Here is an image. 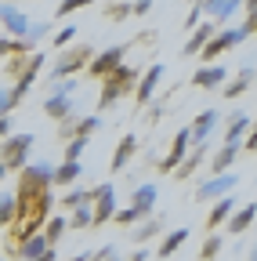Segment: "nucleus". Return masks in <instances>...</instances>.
I'll use <instances>...</instances> for the list:
<instances>
[{
  "label": "nucleus",
  "mask_w": 257,
  "mask_h": 261,
  "mask_svg": "<svg viewBox=\"0 0 257 261\" xmlns=\"http://www.w3.org/2000/svg\"><path fill=\"white\" fill-rule=\"evenodd\" d=\"M66 228H69V218L47 214V221H44V236H47V243H51V247H58V243H62V236H66Z\"/></svg>",
  "instance_id": "obj_27"
},
{
  "label": "nucleus",
  "mask_w": 257,
  "mask_h": 261,
  "mask_svg": "<svg viewBox=\"0 0 257 261\" xmlns=\"http://www.w3.org/2000/svg\"><path fill=\"white\" fill-rule=\"evenodd\" d=\"M15 94H11V87H0V116H8V113H15Z\"/></svg>",
  "instance_id": "obj_42"
},
{
  "label": "nucleus",
  "mask_w": 257,
  "mask_h": 261,
  "mask_svg": "<svg viewBox=\"0 0 257 261\" xmlns=\"http://www.w3.org/2000/svg\"><path fill=\"white\" fill-rule=\"evenodd\" d=\"M4 174H8V167H4V160H0V181H4Z\"/></svg>",
  "instance_id": "obj_51"
},
{
  "label": "nucleus",
  "mask_w": 257,
  "mask_h": 261,
  "mask_svg": "<svg viewBox=\"0 0 257 261\" xmlns=\"http://www.w3.org/2000/svg\"><path fill=\"white\" fill-rule=\"evenodd\" d=\"M145 257H152V250H134L131 254V261H145Z\"/></svg>",
  "instance_id": "obj_49"
},
{
  "label": "nucleus",
  "mask_w": 257,
  "mask_h": 261,
  "mask_svg": "<svg viewBox=\"0 0 257 261\" xmlns=\"http://www.w3.org/2000/svg\"><path fill=\"white\" fill-rule=\"evenodd\" d=\"M243 4H246V22H243L239 29L250 37V33H257V0H243Z\"/></svg>",
  "instance_id": "obj_38"
},
{
  "label": "nucleus",
  "mask_w": 257,
  "mask_h": 261,
  "mask_svg": "<svg viewBox=\"0 0 257 261\" xmlns=\"http://www.w3.org/2000/svg\"><path fill=\"white\" fill-rule=\"evenodd\" d=\"M112 221L127 228V225H134V221H141V214H138L134 207H123V211H116V214H112Z\"/></svg>",
  "instance_id": "obj_41"
},
{
  "label": "nucleus",
  "mask_w": 257,
  "mask_h": 261,
  "mask_svg": "<svg viewBox=\"0 0 257 261\" xmlns=\"http://www.w3.org/2000/svg\"><path fill=\"white\" fill-rule=\"evenodd\" d=\"M94 0H62V4L54 8V18H69L73 11H80V8H91Z\"/></svg>",
  "instance_id": "obj_35"
},
{
  "label": "nucleus",
  "mask_w": 257,
  "mask_h": 261,
  "mask_svg": "<svg viewBox=\"0 0 257 261\" xmlns=\"http://www.w3.org/2000/svg\"><path fill=\"white\" fill-rule=\"evenodd\" d=\"M69 228H94V203H80L69 214Z\"/></svg>",
  "instance_id": "obj_30"
},
{
  "label": "nucleus",
  "mask_w": 257,
  "mask_h": 261,
  "mask_svg": "<svg viewBox=\"0 0 257 261\" xmlns=\"http://www.w3.org/2000/svg\"><path fill=\"white\" fill-rule=\"evenodd\" d=\"M243 40H246V33H243V29H214V37L203 44V51H199V55H203L207 62H217V58H221V51H232V47H236V44H243Z\"/></svg>",
  "instance_id": "obj_6"
},
{
  "label": "nucleus",
  "mask_w": 257,
  "mask_h": 261,
  "mask_svg": "<svg viewBox=\"0 0 257 261\" xmlns=\"http://www.w3.org/2000/svg\"><path fill=\"white\" fill-rule=\"evenodd\" d=\"M156 196H159V189H156L152 181H145V185H138V189L131 192V207H134L141 218H149L152 207H156Z\"/></svg>",
  "instance_id": "obj_18"
},
{
  "label": "nucleus",
  "mask_w": 257,
  "mask_h": 261,
  "mask_svg": "<svg viewBox=\"0 0 257 261\" xmlns=\"http://www.w3.org/2000/svg\"><path fill=\"white\" fill-rule=\"evenodd\" d=\"M217 254H221V236H217V228H214V232L207 236V243H203V250H199V257L210 261V257H217Z\"/></svg>",
  "instance_id": "obj_37"
},
{
  "label": "nucleus",
  "mask_w": 257,
  "mask_h": 261,
  "mask_svg": "<svg viewBox=\"0 0 257 261\" xmlns=\"http://www.w3.org/2000/svg\"><path fill=\"white\" fill-rule=\"evenodd\" d=\"M159 232H163V221H159V218H149V221H141V225L131 228V240H134V243H149V240L159 236Z\"/></svg>",
  "instance_id": "obj_28"
},
{
  "label": "nucleus",
  "mask_w": 257,
  "mask_h": 261,
  "mask_svg": "<svg viewBox=\"0 0 257 261\" xmlns=\"http://www.w3.org/2000/svg\"><path fill=\"white\" fill-rule=\"evenodd\" d=\"M239 8H243V0H217V4L210 8V18H214L217 25H224V22H229Z\"/></svg>",
  "instance_id": "obj_31"
},
{
  "label": "nucleus",
  "mask_w": 257,
  "mask_h": 261,
  "mask_svg": "<svg viewBox=\"0 0 257 261\" xmlns=\"http://www.w3.org/2000/svg\"><path fill=\"white\" fill-rule=\"evenodd\" d=\"M87 142H91V138H83V135L66 138V160H80V156H83V149H87Z\"/></svg>",
  "instance_id": "obj_36"
},
{
  "label": "nucleus",
  "mask_w": 257,
  "mask_h": 261,
  "mask_svg": "<svg viewBox=\"0 0 257 261\" xmlns=\"http://www.w3.org/2000/svg\"><path fill=\"white\" fill-rule=\"evenodd\" d=\"M250 261H257V247H253V250H250Z\"/></svg>",
  "instance_id": "obj_52"
},
{
  "label": "nucleus",
  "mask_w": 257,
  "mask_h": 261,
  "mask_svg": "<svg viewBox=\"0 0 257 261\" xmlns=\"http://www.w3.org/2000/svg\"><path fill=\"white\" fill-rule=\"evenodd\" d=\"M73 40H76V25H62V29L54 33V47H58V51H62V47H69Z\"/></svg>",
  "instance_id": "obj_39"
},
{
  "label": "nucleus",
  "mask_w": 257,
  "mask_h": 261,
  "mask_svg": "<svg viewBox=\"0 0 257 261\" xmlns=\"http://www.w3.org/2000/svg\"><path fill=\"white\" fill-rule=\"evenodd\" d=\"M138 69L134 65H127V62H120L116 69L105 76V84H102V94H98V109L105 113V109H112L120 98H127V94H134V84H138Z\"/></svg>",
  "instance_id": "obj_1"
},
{
  "label": "nucleus",
  "mask_w": 257,
  "mask_h": 261,
  "mask_svg": "<svg viewBox=\"0 0 257 261\" xmlns=\"http://www.w3.org/2000/svg\"><path fill=\"white\" fill-rule=\"evenodd\" d=\"M253 218H257V203H246V207H236L232 218L224 221V225H229V232H232V236H239V232H246V228L253 225Z\"/></svg>",
  "instance_id": "obj_22"
},
{
  "label": "nucleus",
  "mask_w": 257,
  "mask_h": 261,
  "mask_svg": "<svg viewBox=\"0 0 257 261\" xmlns=\"http://www.w3.org/2000/svg\"><path fill=\"white\" fill-rule=\"evenodd\" d=\"M0 25H4V33H11V37H25L29 33V15L15 4V0H4V4H0Z\"/></svg>",
  "instance_id": "obj_10"
},
{
  "label": "nucleus",
  "mask_w": 257,
  "mask_h": 261,
  "mask_svg": "<svg viewBox=\"0 0 257 261\" xmlns=\"http://www.w3.org/2000/svg\"><path fill=\"white\" fill-rule=\"evenodd\" d=\"M239 149H243V145H229V142H221V149H217V152H214V160H210V171H214V174L232 171V163H236Z\"/></svg>",
  "instance_id": "obj_25"
},
{
  "label": "nucleus",
  "mask_w": 257,
  "mask_h": 261,
  "mask_svg": "<svg viewBox=\"0 0 257 261\" xmlns=\"http://www.w3.org/2000/svg\"><path fill=\"white\" fill-rule=\"evenodd\" d=\"M40 69H44V55H40V51H29V58H25V65H22V73H18V76H15V84H11L15 102H22V98L33 91V84H37Z\"/></svg>",
  "instance_id": "obj_5"
},
{
  "label": "nucleus",
  "mask_w": 257,
  "mask_h": 261,
  "mask_svg": "<svg viewBox=\"0 0 257 261\" xmlns=\"http://www.w3.org/2000/svg\"><path fill=\"white\" fill-rule=\"evenodd\" d=\"M203 160H207V142H199V145L192 149V152H185V160H181L178 167H174V178H178V181H188L192 174H196V167H199Z\"/></svg>",
  "instance_id": "obj_19"
},
{
  "label": "nucleus",
  "mask_w": 257,
  "mask_h": 261,
  "mask_svg": "<svg viewBox=\"0 0 257 261\" xmlns=\"http://www.w3.org/2000/svg\"><path fill=\"white\" fill-rule=\"evenodd\" d=\"M33 142H37L33 135H15V130L8 138H0V160H4V167L18 174L29 163V149H33Z\"/></svg>",
  "instance_id": "obj_2"
},
{
  "label": "nucleus",
  "mask_w": 257,
  "mask_h": 261,
  "mask_svg": "<svg viewBox=\"0 0 257 261\" xmlns=\"http://www.w3.org/2000/svg\"><path fill=\"white\" fill-rule=\"evenodd\" d=\"M232 211H236V200H232V196H229V192L217 196V203H214V211H210V218H207V228H210V232H214V228H221L224 221L232 218Z\"/></svg>",
  "instance_id": "obj_21"
},
{
  "label": "nucleus",
  "mask_w": 257,
  "mask_h": 261,
  "mask_svg": "<svg viewBox=\"0 0 257 261\" xmlns=\"http://www.w3.org/2000/svg\"><path fill=\"white\" fill-rule=\"evenodd\" d=\"M91 58H94V47H62V55H58V62L51 65V76H47V80H66V76L83 73Z\"/></svg>",
  "instance_id": "obj_3"
},
{
  "label": "nucleus",
  "mask_w": 257,
  "mask_h": 261,
  "mask_svg": "<svg viewBox=\"0 0 257 261\" xmlns=\"http://www.w3.org/2000/svg\"><path fill=\"white\" fill-rule=\"evenodd\" d=\"M134 11H131V0H116V4H109L105 8V18H112V22H123V18H131Z\"/></svg>",
  "instance_id": "obj_34"
},
{
  "label": "nucleus",
  "mask_w": 257,
  "mask_h": 261,
  "mask_svg": "<svg viewBox=\"0 0 257 261\" xmlns=\"http://www.w3.org/2000/svg\"><path fill=\"white\" fill-rule=\"evenodd\" d=\"M91 192H94V225L112 221V214H116V185L105 181V185H94Z\"/></svg>",
  "instance_id": "obj_8"
},
{
  "label": "nucleus",
  "mask_w": 257,
  "mask_h": 261,
  "mask_svg": "<svg viewBox=\"0 0 257 261\" xmlns=\"http://www.w3.org/2000/svg\"><path fill=\"white\" fill-rule=\"evenodd\" d=\"M239 185V178L232 174V171H221V174H214V178H207L199 189H196V200H217V196H224V192H232Z\"/></svg>",
  "instance_id": "obj_12"
},
{
  "label": "nucleus",
  "mask_w": 257,
  "mask_h": 261,
  "mask_svg": "<svg viewBox=\"0 0 257 261\" xmlns=\"http://www.w3.org/2000/svg\"><path fill=\"white\" fill-rule=\"evenodd\" d=\"M62 203H66L69 211H73V207H80V203H94V192H91V189H83L80 181H73V185H69V192L62 196Z\"/></svg>",
  "instance_id": "obj_29"
},
{
  "label": "nucleus",
  "mask_w": 257,
  "mask_h": 261,
  "mask_svg": "<svg viewBox=\"0 0 257 261\" xmlns=\"http://www.w3.org/2000/svg\"><path fill=\"white\" fill-rule=\"evenodd\" d=\"M188 145H192V138H188V127H181L178 135H174V142H170V152H167L163 160L156 163V171H159V174H174V167H178V163L185 160Z\"/></svg>",
  "instance_id": "obj_11"
},
{
  "label": "nucleus",
  "mask_w": 257,
  "mask_h": 261,
  "mask_svg": "<svg viewBox=\"0 0 257 261\" xmlns=\"http://www.w3.org/2000/svg\"><path fill=\"white\" fill-rule=\"evenodd\" d=\"M214 29H217L214 22H199L196 29H188V40H185L181 55H185V58H192V55H199V51H203V44H207V40L214 37Z\"/></svg>",
  "instance_id": "obj_16"
},
{
  "label": "nucleus",
  "mask_w": 257,
  "mask_h": 261,
  "mask_svg": "<svg viewBox=\"0 0 257 261\" xmlns=\"http://www.w3.org/2000/svg\"><path fill=\"white\" fill-rule=\"evenodd\" d=\"M159 80H163V62H152L149 69L138 76V84H134V109H141V106L152 102V94H156Z\"/></svg>",
  "instance_id": "obj_7"
},
{
  "label": "nucleus",
  "mask_w": 257,
  "mask_h": 261,
  "mask_svg": "<svg viewBox=\"0 0 257 261\" xmlns=\"http://www.w3.org/2000/svg\"><path fill=\"white\" fill-rule=\"evenodd\" d=\"M47 33H51V18H47V22H29V33H25V37L33 40V44H40Z\"/></svg>",
  "instance_id": "obj_40"
},
{
  "label": "nucleus",
  "mask_w": 257,
  "mask_h": 261,
  "mask_svg": "<svg viewBox=\"0 0 257 261\" xmlns=\"http://www.w3.org/2000/svg\"><path fill=\"white\" fill-rule=\"evenodd\" d=\"M214 123H217V109H203L196 120H192V127H188V138H192V145L207 142V138L214 135Z\"/></svg>",
  "instance_id": "obj_17"
},
{
  "label": "nucleus",
  "mask_w": 257,
  "mask_h": 261,
  "mask_svg": "<svg viewBox=\"0 0 257 261\" xmlns=\"http://www.w3.org/2000/svg\"><path fill=\"white\" fill-rule=\"evenodd\" d=\"M243 149H246V152H257V127H253L250 135L243 138Z\"/></svg>",
  "instance_id": "obj_47"
},
{
  "label": "nucleus",
  "mask_w": 257,
  "mask_h": 261,
  "mask_svg": "<svg viewBox=\"0 0 257 261\" xmlns=\"http://www.w3.org/2000/svg\"><path fill=\"white\" fill-rule=\"evenodd\" d=\"M80 174H83V167H80V160H66V163H58V167H54V185H62V189H69L73 181H80Z\"/></svg>",
  "instance_id": "obj_26"
},
{
  "label": "nucleus",
  "mask_w": 257,
  "mask_h": 261,
  "mask_svg": "<svg viewBox=\"0 0 257 261\" xmlns=\"http://www.w3.org/2000/svg\"><path fill=\"white\" fill-rule=\"evenodd\" d=\"M203 22V8L199 4H192V11H188V18H185V29H196Z\"/></svg>",
  "instance_id": "obj_43"
},
{
  "label": "nucleus",
  "mask_w": 257,
  "mask_h": 261,
  "mask_svg": "<svg viewBox=\"0 0 257 261\" xmlns=\"http://www.w3.org/2000/svg\"><path fill=\"white\" fill-rule=\"evenodd\" d=\"M196 4H199V8H203V15H210V8H214V4H217V0H196Z\"/></svg>",
  "instance_id": "obj_50"
},
{
  "label": "nucleus",
  "mask_w": 257,
  "mask_h": 261,
  "mask_svg": "<svg viewBox=\"0 0 257 261\" xmlns=\"http://www.w3.org/2000/svg\"><path fill=\"white\" fill-rule=\"evenodd\" d=\"M134 152H138V138H134V135H123L120 145H116V152H112V163H109V167H112L116 174L127 171V163L134 160Z\"/></svg>",
  "instance_id": "obj_20"
},
{
  "label": "nucleus",
  "mask_w": 257,
  "mask_h": 261,
  "mask_svg": "<svg viewBox=\"0 0 257 261\" xmlns=\"http://www.w3.org/2000/svg\"><path fill=\"white\" fill-rule=\"evenodd\" d=\"M15 51V37H0V58H8Z\"/></svg>",
  "instance_id": "obj_46"
},
{
  "label": "nucleus",
  "mask_w": 257,
  "mask_h": 261,
  "mask_svg": "<svg viewBox=\"0 0 257 261\" xmlns=\"http://www.w3.org/2000/svg\"><path fill=\"white\" fill-rule=\"evenodd\" d=\"M11 127H15V123H11V113H8V116H0V138H8V135H11Z\"/></svg>",
  "instance_id": "obj_48"
},
{
  "label": "nucleus",
  "mask_w": 257,
  "mask_h": 261,
  "mask_svg": "<svg viewBox=\"0 0 257 261\" xmlns=\"http://www.w3.org/2000/svg\"><path fill=\"white\" fill-rule=\"evenodd\" d=\"M188 240V228H174V232H167L163 236V243H159V250H152L159 261H167V257H174L178 250H181V243Z\"/></svg>",
  "instance_id": "obj_24"
},
{
  "label": "nucleus",
  "mask_w": 257,
  "mask_h": 261,
  "mask_svg": "<svg viewBox=\"0 0 257 261\" xmlns=\"http://www.w3.org/2000/svg\"><path fill=\"white\" fill-rule=\"evenodd\" d=\"M131 11H134V18L149 15V11H152V0H131Z\"/></svg>",
  "instance_id": "obj_45"
},
{
  "label": "nucleus",
  "mask_w": 257,
  "mask_h": 261,
  "mask_svg": "<svg viewBox=\"0 0 257 261\" xmlns=\"http://www.w3.org/2000/svg\"><path fill=\"white\" fill-rule=\"evenodd\" d=\"M15 221V192H0V228Z\"/></svg>",
  "instance_id": "obj_33"
},
{
  "label": "nucleus",
  "mask_w": 257,
  "mask_h": 261,
  "mask_svg": "<svg viewBox=\"0 0 257 261\" xmlns=\"http://www.w3.org/2000/svg\"><path fill=\"white\" fill-rule=\"evenodd\" d=\"M91 257H98V261H112V257H116V247H112V243H105V247H98V250H91Z\"/></svg>",
  "instance_id": "obj_44"
},
{
  "label": "nucleus",
  "mask_w": 257,
  "mask_h": 261,
  "mask_svg": "<svg viewBox=\"0 0 257 261\" xmlns=\"http://www.w3.org/2000/svg\"><path fill=\"white\" fill-rule=\"evenodd\" d=\"M15 257H22V261H51V257H54V247L47 243L44 232H33L29 240H22V243L15 247Z\"/></svg>",
  "instance_id": "obj_9"
},
{
  "label": "nucleus",
  "mask_w": 257,
  "mask_h": 261,
  "mask_svg": "<svg viewBox=\"0 0 257 261\" xmlns=\"http://www.w3.org/2000/svg\"><path fill=\"white\" fill-rule=\"evenodd\" d=\"M246 127H250V113H232L229 130L221 135V142H229V145H243V138H246Z\"/></svg>",
  "instance_id": "obj_23"
},
{
  "label": "nucleus",
  "mask_w": 257,
  "mask_h": 261,
  "mask_svg": "<svg viewBox=\"0 0 257 261\" xmlns=\"http://www.w3.org/2000/svg\"><path fill=\"white\" fill-rule=\"evenodd\" d=\"M127 47L131 44H116V47H105V51H94V58L87 62V76H94V80H105L116 65L127 58Z\"/></svg>",
  "instance_id": "obj_4"
},
{
  "label": "nucleus",
  "mask_w": 257,
  "mask_h": 261,
  "mask_svg": "<svg viewBox=\"0 0 257 261\" xmlns=\"http://www.w3.org/2000/svg\"><path fill=\"white\" fill-rule=\"evenodd\" d=\"M98 127H102V116H98V113H91V116H76V123H73V135H83V138H91Z\"/></svg>",
  "instance_id": "obj_32"
},
{
  "label": "nucleus",
  "mask_w": 257,
  "mask_h": 261,
  "mask_svg": "<svg viewBox=\"0 0 257 261\" xmlns=\"http://www.w3.org/2000/svg\"><path fill=\"white\" fill-rule=\"evenodd\" d=\"M224 80H229V69H224L221 62H207L203 69H196V73H192V84H196V87H203V91H214V87H221Z\"/></svg>",
  "instance_id": "obj_14"
},
{
  "label": "nucleus",
  "mask_w": 257,
  "mask_h": 261,
  "mask_svg": "<svg viewBox=\"0 0 257 261\" xmlns=\"http://www.w3.org/2000/svg\"><path fill=\"white\" fill-rule=\"evenodd\" d=\"M73 113H76L73 94H66V91H51V94L44 98V116H51V120H66V116H73Z\"/></svg>",
  "instance_id": "obj_13"
},
{
  "label": "nucleus",
  "mask_w": 257,
  "mask_h": 261,
  "mask_svg": "<svg viewBox=\"0 0 257 261\" xmlns=\"http://www.w3.org/2000/svg\"><path fill=\"white\" fill-rule=\"evenodd\" d=\"M253 76H257V69H253V65H243V69L236 73V80H224V84H221V94L229 98V102H232V98H243V94L250 91Z\"/></svg>",
  "instance_id": "obj_15"
}]
</instances>
